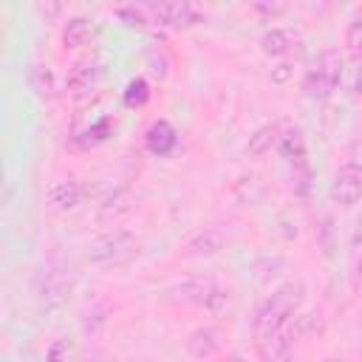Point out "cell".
I'll return each mask as SVG.
<instances>
[{
  "label": "cell",
  "mask_w": 362,
  "mask_h": 362,
  "mask_svg": "<svg viewBox=\"0 0 362 362\" xmlns=\"http://www.w3.org/2000/svg\"><path fill=\"white\" fill-rule=\"evenodd\" d=\"M141 252V243L133 232L127 229H110V232H102L96 235L93 240H88L85 246V257L90 266H99V269H119V266H127L139 257Z\"/></svg>",
  "instance_id": "7a4b0ae2"
},
{
  "label": "cell",
  "mask_w": 362,
  "mask_h": 362,
  "mask_svg": "<svg viewBox=\"0 0 362 362\" xmlns=\"http://www.w3.org/2000/svg\"><path fill=\"white\" fill-rule=\"evenodd\" d=\"M354 246L362 249V215L356 218V229H354Z\"/></svg>",
  "instance_id": "ffe728a7"
},
{
  "label": "cell",
  "mask_w": 362,
  "mask_h": 362,
  "mask_svg": "<svg viewBox=\"0 0 362 362\" xmlns=\"http://www.w3.org/2000/svg\"><path fill=\"white\" fill-rule=\"evenodd\" d=\"M356 272H359V283H362V260H359V269Z\"/></svg>",
  "instance_id": "7402d4cb"
},
{
  "label": "cell",
  "mask_w": 362,
  "mask_h": 362,
  "mask_svg": "<svg viewBox=\"0 0 362 362\" xmlns=\"http://www.w3.org/2000/svg\"><path fill=\"white\" fill-rule=\"evenodd\" d=\"M294 45H297V34H294L291 28H272V31H266L263 40H260V48H263V54H269V57H283V54H288Z\"/></svg>",
  "instance_id": "9a60e30c"
},
{
  "label": "cell",
  "mask_w": 362,
  "mask_h": 362,
  "mask_svg": "<svg viewBox=\"0 0 362 362\" xmlns=\"http://www.w3.org/2000/svg\"><path fill=\"white\" fill-rule=\"evenodd\" d=\"M226 334L218 325H201L187 337V354L192 359H209L223 348Z\"/></svg>",
  "instance_id": "ba28073f"
},
{
  "label": "cell",
  "mask_w": 362,
  "mask_h": 362,
  "mask_svg": "<svg viewBox=\"0 0 362 362\" xmlns=\"http://www.w3.org/2000/svg\"><path fill=\"white\" fill-rule=\"evenodd\" d=\"M328 195L337 206H345V209L362 198V158H351L337 170Z\"/></svg>",
  "instance_id": "52a82bcc"
},
{
  "label": "cell",
  "mask_w": 362,
  "mask_h": 362,
  "mask_svg": "<svg viewBox=\"0 0 362 362\" xmlns=\"http://www.w3.org/2000/svg\"><path fill=\"white\" fill-rule=\"evenodd\" d=\"M147 99H150V88H147L144 79L127 82V88H124V105H127V107H141Z\"/></svg>",
  "instance_id": "e0dca14e"
},
{
  "label": "cell",
  "mask_w": 362,
  "mask_h": 362,
  "mask_svg": "<svg viewBox=\"0 0 362 362\" xmlns=\"http://www.w3.org/2000/svg\"><path fill=\"white\" fill-rule=\"evenodd\" d=\"M277 153L286 158V164L294 170V175L308 187V150H305V139L300 133V127L294 124H286V127H277V141H274Z\"/></svg>",
  "instance_id": "8992f818"
},
{
  "label": "cell",
  "mask_w": 362,
  "mask_h": 362,
  "mask_svg": "<svg viewBox=\"0 0 362 362\" xmlns=\"http://www.w3.org/2000/svg\"><path fill=\"white\" fill-rule=\"evenodd\" d=\"M339 3H342V0H339Z\"/></svg>",
  "instance_id": "603a6c76"
},
{
  "label": "cell",
  "mask_w": 362,
  "mask_h": 362,
  "mask_svg": "<svg viewBox=\"0 0 362 362\" xmlns=\"http://www.w3.org/2000/svg\"><path fill=\"white\" fill-rule=\"evenodd\" d=\"M274 141H277V127H260V130L249 139V147H246V150H249V156H263Z\"/></svg>",
  "instance_id": "2e32d148"
},
{
  "label": "cell",
  "mask_w": 362,
  "mask_h": 362,
  "mask_svg": "<svg viewBox=\"0 0 362 362\" xmlns=\"http://www.w3.org/2000/svg\"><path fill=\"white\" fill-rule=\"evenodd\" d=\"M170 294L181 303H192V305H201L204 311L215 314V317H223L232 311V294L229 288L218 286L215 280H206V277H195V280H184L178 286L170 288Z\"/></svg>",
  "instance_id": "277c9868"
},
{
  "label": "cell",
  "mask_w": 362,
  "mask_h": 362,
  "mask_svg": "<svg viewBox=\"0 0 362 362\" xmlns=\"http://www.w3.org/2000/svg\"><path fill=\"white\" fill-rule=\"evenodd\" d=\"M356 93H359V96H362V71H359V74H356Z\"/></svg>",
  "instance_id": "44dd1931"
},
{
  "label": "cell",
  "mask_w": 362,
  "mask_h": 362,
  "mask_svg": "<svg viewBox=\"0 0 362 362\" xmlns=\"http://www.w3.org/2000/svg\"><path fill=\"white\" fill-rule=\"evenodd\" d=\"M175 144H178V133L167 119H156L144 133V147L153 156H170Z\"/></svg>",
  "instance_id": "8fae6325"
},
{
  "label": "cell",
  "mask_w": 362,
  "mask_h": 362,
  "mask_svg": "<svg viewBox=\"0 0 362 362\" xmlns=\"http://www.w3.org/2000/svg\"><path fill=\"white\" fill-rule=\"evenodd\" d=\"M110 133H113L110 119H99L96 124H90V127L85 130V141H88V144H99V141H105Z\"/></svg>",
  "instance_id": "ac0fdd59"
},
{
  "label": "cell",
  "mask_w": 362,
  "mask_h": 362,
  "mask_svg": "<svg viewBox=\"0 0 362 362\" xmlns=\"http://www.w3.org/2000/svg\"><path fill=\"white\" fill-rule=\"evenodd\" d=\"M79 201H82V187L76 181H54L48 187V204L54 209L68 212V209H76Z\"/></svg>",
  "instance_id": "4fadbf2b"
},
{
  "label": "cell",
  "mask_w": 362,
  "mask_h": 362,
  "mask_svg": "<svg viewBox=\"0 0 362 362\" xmlns=\"http://www.w3.org/2000/svg\"><path fill=\"white\" fill-rule=\"evenodd\" d=\"M339 76H342V57H339L337 51H322V54L311 62V68L305 71L303 90H305L308 99L322 102V99H328V96L337 90Z\"/></svg>",
  "instance_id": "5b68a950"
},
{
  "label": "cell",
  "mask_w": 362,
  "mask_h": 362,
  "mask_svg": "<svg viewBox=\"0 0 362 362\" xmlns=\"http://www.w3.org/2000/svg\"><path fill=\"white\" fill-rule=\"evenodd\" d=\"M93 34H96V28H93V23H90L88 17H74V20H68L65 28H62V45L71 48V51L85 48V45L93 40Z\"/></svg>",
  "instance_id": "5bb4252c"
},
{
  "label": "cell",
  "mask_w": 362,
  "mask_h": 362,
  "mask_svg": "<svg viewBox=\"0 0 362 362\" xmlns=\"http://www.w3.org/2000/svg\"><path fill=\"white\" fill-rule=\"evenodd\" d=\"M300 305H303V286L300 283H286L277 291H272L269 297H263L260 305L255 308V320H252L255 339H263L272 331L291 322Z\"/></svg>",
  "instance_id": "6da1fadb"
},
{
  "label": "cell",
  "mask_w": 362,
  "mask_h": 362,
  "mask_svg": "<svg viewBox=\"0 0 362 362\" xmlns=\"http://www.w3.org/2000/svg\"><path fill=\"white\" fill-rule=\"evenodd\" d=\"M226 243V235L218 229V226H204L198 229L187 243H184V255L189 257H209V255H218Z\"/></svg>",
  "instance_id": "30bf717a"
},
{
  "label": "cell",
  "mask_w": 362,
  "mask_h": 362,
  "mask_svg": "<svg viewBox=\"0 0 362 362\" xmlns=\"http://www.w3.org/2000/svg\"><path fill=\"white\" fill-rule=\"evenodd\" d=\"M294 322H286L283 328L272 331L269 337L257 339V354L263 359H288L294 351Z\"/></svg>",
  "instance_id": "9c48e42d"
},
{
  "label": "cell",
  "mask_w": 362,
  "mask_h": 362,
  "mask_svg": "<svg viewBox=\"0 0 362 362\" xmlns=\"http://www.w3.org/2000/svg\"><path fill=\"white\" fill-rule=\"evenodd\" d=\"M348 42H351L354 51L362 48V20H356V23L351 25V31H348Z\"/></svg>",
  "instance_id": "d6986e66"
},
{
  "label": "cell",
  "mask_w": 362,
  "mask_h": 362,
  "mask_svg": "<svg viewBox=\"0 0 362 362\" xmlns=\"http://www.w3.org/2000/svg\"><path fill=\"white\" fill-rule=\"evenodd\" d=\"M99 79H102V65H96V62H79V65H74L68 71L65 88L71 93H85V90H93L99 85Z\"/></svg>",
  "instance_id": "7c38bea8"
},
{
  "label": "cell",
  "mask_w": 362,
  "mask_h": 362,
  "mask_svg": "<svg viewBox=\"0 0 362 362\" xmlns=\"http://www.w3.org/2000/svg\"><path fill=\"white\" fill-rule=\"evenodd\" d=\"M74 286H76L74 269H68L65 263H57V260H48L34 277V294H37L40 305L48 311L62 308L71 300Z\"/></svg>",
  "instance_id": "3957f363"
}]
</instances>
